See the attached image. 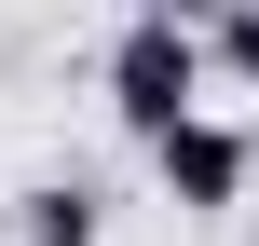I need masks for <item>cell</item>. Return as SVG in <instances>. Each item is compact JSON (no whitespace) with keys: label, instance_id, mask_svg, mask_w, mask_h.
<instances>
[{"label":"cell","instance_id":"cell-2","mask_svg":"<svg viewBox=\"0 0 259 246\" xmlns=\"http://www.w3.org/2000/svg\"><path fill=\"white\" fill-rule=\"evenodd\" d=\"M246 123H219V110H191V123H164L150 137V178H164V205H191V219H232L246 205Z\"/></svg>","mask_w":259,"mask_h":246},{"label":"cell","instance_id":"cell-5","mask_svg":"<svg viewBox=\"0 0 259 246\" xmlns=\"http://www.w3.org/2000/svg\"><path fill=\"white\" fill-rule=\"evenodd\" d=\"M246 27H259V0H246Z\"/></svg>","mask_w":259,"mask_h":246},{"label":"cell","instance_id":"cell-3","mask_svg":"<svg viewBox=\"0 0 259 246\" xmlns=\"http://www.w3.org/2000/svg\"><path fill=\"white\" fill-rule=\"evenodd\" d=\"M96 233H109V219H96L82 178H41V192H27V246H96Z\"/></svg>","mask_w":259,"mask_h":246},{"label":"cell","instance_id":"cell-4","mask_svg":"<svg viewBox=\"0 0 259 246\" xmlns=\"http://www.w3.org/2000/svg\"><path fill=\"white\" fill-rule=\"evenodd\" d=\"M137 14H205V0H137Z\"/></svg>","mask_w":259,"mask_h":246},{"label":"cell","instance_id":"cell-1","mask_svg":"<svg viewBox=\"0 0 259 246\" xmlns=\"http://www.w3.org/2000/svg\"><path fill=\"white\" fill-rule=\"evenodd\" d=\"M109 110H123L137 137H164V123L205 110V41H191V14H123V41H109Z\"/></svg>","mask_w":259,"mask_h":246}]
</instances>
